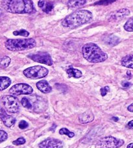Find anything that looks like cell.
<instances>
[{
	"label": "cell",
	"mask_w": 133,
	"mask_h": 148,
	"mask_svg": "<svg viewBox=\"0 0 133 148\" xmlns=\"http://www.w3.org/2000/svg\"><path fill=\"white\" fill-rule=\"evenodd\" d=\"M45 4H46V1H45V0H39L38 3L39 7L43 8L44 7Z\"/></svg>",
	"instance_id": "cell-31"
},
{
	"label": "cell",
	"mask_w": 133,
	"mask_h": 148,
	"mask_svg": "<svg viewBox=\"0 0 133 148\" xmlns=\"http://www.w3.org/2000/svg\"><path fill=\"white\" fill-rule=\"evenodd\" d=\"M127 126H128L129 128L133 127V120L129 121V122L128 123V124H127Z\"/></svg>",
	"instance_id": "cell-34"
},
{
	"label": "cell",
	"mask_w": 133,
	"mask_h": 148,
	"mask_svg": "<svg viewBox=\"0 0 133 148\" xmlns=\"http://www.w3.org/2000/svg\"><path fill=\"white\" fill-rule=\"evenodd\" d=\"M105 43L110 46H114L118 44L120 42V40L118 36L114 35H108L106 36V38L104 39Z\"/></svg>",
	"instance_id": "cell-16"
},
{
	"label": "cell",
	"mask_w": 133,
	"mask_h": 148,
	"mask_svg": "<svg viewBox=\"0 0 133 148\" xmlns=\"http://www.w3.org/2000/svg\"><path fill=\"white\" fill-rule=\"evenodd\" d=\"M121 84H122V86L125 87V88H127V87L131 86V84L129 83V82H123Z\"/></svg>",
	"instance_id": "cell-32"
},
{
	"label": "cell",
	"mask_w": 133,
	"mask_h": 148,
	"mask_svg": "<svg viewBox=\"0 0 133 148\" xmlns=\"http://www.w3.org/2000/svg\"><path fill=\"white\" fill-rule=\"evenodd\" d=\"M13 35L15 36H22L27 37L29 35V33L26 30L22 29L20 31H14V32H13Z\"/></svg>",
	"instance_id": "cell-24"
},
{
	"label": "cell",
	"mask_w": 133,
	"mask_h": 148,
	"mask_svg": "<svg viewBox=\"0 0 133 148\" xmlns=\"http://www.w3.org/2000/svg\"><path fill=\"white\" fill-rule=\"evenodd\" d=\"M92 18L91 12L86 10H80L66 16L62 22V25L65 27L74 29L90 22Z\"/></svg>",
	"instance_id": "cell-2"
},
{
	"label": "cell",
	"mask_w": 133,
	"mask_h": 148,
	"mask_svg": "<svg viewBox=\"0 0 133 148\" xmlns=\"http://www.w3.org/2000/svg\"><path fill=\"white\" fill-rule=\"evenodd\" d=\"M36 42L33 38L27 39H8L5 42V47L12 51H23L33 48Z\"/></svg>",
	"instance_id": "cell-4"
},
{
	"label": "cell",
	"mask_w": 133,
	"mask_h": 148,
	"mask_svg": "<svg viewBox=\"0 0 133 148\" xmlns=\"http://www.w3.org/2000/svg\"><path fill=\"white\" fill-rule=\"evenodd\" d=\"M94 120V115L90 111H86L84 113H82L79 116V120L82 123H88Z\"/></svg>",
	"instance_id": "cell-14"
},
{
	"label": "cell",
	"mask_w": 133,
	"mask_h": 148,
	"mask_svg": "<svg viewBox=\"0 0 133 148\" xmlns=\"http://www.w3.org/2000/svg\"><path fill=\"white\" fill-rule=\"evenodd\" d=\"M0 116H1V119L3 122L4 125L7 126V127H10L16 122V118L12 117L11 116L8 115L3 109H1Z\"/></svg>",
	"instance_id": "cell-12"
},
{
	"label": "cell",
	"mask_w": 133,
	"mask_h": 148,
	"mask_svg": "<svg viewBox=\"0 0 133 148\" xmlns=\"http://www.w3.org/2000/svg\"><path fill=\"white\" fill-rule=\"evenodd\" d=\"M112 120H114L115 121H118V120H119V118H117V117H113V118H112Z\"/></svg>",
	"instance_id": "cell-36"
},
{
	"label": "cell",
	"mask_w": 133,
	"mask_h": 148,
	"mask_svg": "<svg viewBox=\"0 0 133 148\" xmlns=\"http://www.w3.org/2000/svg\"><path fill=\"white\" fill-rule=\"evenodd\" d=\"M2 7L7 12L14 14H29L34 10L31 0H3Z\"/></svg>",
	"instance_id": "cell-1"
},
{
	"label": "cell",
	"mask_w": 133,
	"mask_h": 148,
	"mask_svg": "<svg viewBox=\"0 0 133 148\" xmlns=\"http://www.w3.org/2000/svg\"><path fill=\"white\" fill-rule=\"evenodd\" d=\"M127 148H133V143H131L129 144L128 146H127Z\"/></svg>",
	"instance_id": "cell-35"
},
{
	"label": "cell",
	"mask_w": 133,
	"mask_h": 148,
	"mask_svg": "<svg viewBox=\"0 0 133 148\" xmlns=\"http://www.w3.org/2000/svg\"><path fill=\"white\" fill-rule=\"evenodd\" d=\"M109 91H110V88L108 86H106L101 89V94L102 96H105Z\"/></svg>",
	"instance_id": "cell-30"
},
{
	"label": "cell",
	"mask_w": 133,
	"mask_h": 148,
	"mask_svg": "<svg viewBox=\"0 0 133 148\" xmlns=\"http://www.w3.org/2000/svg\"><path fill=\"white\" fill-rule=\"evenodd\" d=\"M33 89L27 84L20 83L12 86L9 90L10 94L13 96H19V95H29L33 93Z\"/></svg>",
	"instance_id": "cell-8"
},
{
	"label": "cell",
	"mask_w": 133,
	"mask_h": 148,
	"mask_svg": "<svg viewBox=\"0 0 133 148\" xmlns=\"http://www.w3.org/2000/svg\"><path fill=\"white\" fill-rule=\"evenodd\" d=\"M40 148H62L63 142L58 139L48 138L39 144Z\"/></svg>",
	"instance_id": "cell-10"
},
{
	"label": "cell",
	"mask_w": 133,
	"mask_h": 148,
	"mask_svg": "<svg viewBox=\"0 0 133 148\" xmlns=\"http://www.w3.org/2000/svg\"><path fill=\"white\" fill-rule=\"evenodd\" d=\"M59 133L60 134H65V135H67L68 137H70V138H73V137L75 136V134L73 132H71L68 130V129L66 128H62L60 129L59 131Z\"/></svg>",
	"instance_id": "cell-23"
},
{
	"label": "cell",
	"mask_w": 133,
	"mask_h": 148,
	"mask_svg": "<svg viewBox=\"0 0 133 148\" xmlns=\"http://www.w3.org/2000/svg\"><path fill=\"white\" fill-rule=\"evenodd\" d=\"M21 103L23 105V107L29 109H33V105H32L31 102L30 100H29L27 97H23L22 101H21Z\"/></svg>",
	"instance_id": "cell-21"
},
{
	"label": "cell",
	"mask_w": 133,
	"mask_h": 148,
	"mask_svg": "<svg viewBox=\"0 0 133 148\" xmlns=\"http://www.w3.org/2000/svg\"><path fill=\"white\" fill-rule=\"evenodd\" d=\"M130 14V11L127 9H121L110 13L108 18V21L110 22H118L121 20L123 18L127 16Z\"/></svg>",
	"instance_id": "cell-11"
},
{
	"label": "cell",
	"mask_w": 133,
	"mask_h": 148,
	"mask_svg": "<svg viewBox=\"0 0 133 148\" xmlns=\"http://www.w3.org/2000/svg\"><path fill=\"white\" fill-rule=\"evenodd\" d=\"M25 143V139L23 137H20V138H18L17 140L13 141L12 144L16 146H20V145H23Z\"/></svg>",
	"instance_id": "cell-27"
},
{
	"label": "cell",
	"mask_w": 133,
	"mask_h": 148,
	"mask_svg": "<svg viewBox=\"0 0 133 148\" xmlns=\"http://www.w3.org/2000/svg\"><path fill=\"white\" fill-rule=\"evenodd\" d=\"M28 57L34 62L41 64L51 66L53 63L50 55L46 52H38L36 53L29 55Z\"/></svg>",
	"instance_id": "cell-9"
},
{
	"label": "cell",
	"mask_w": 133,
	"mask_h": 148,
	"mask_svg": "<svg viewBox=\"0 0 133 148\" xmlns=\"http://www.w3.org/2000/svg\"><path fill=\"white\" fill-rule=\"evenodd\" d=\"M7 137L8 136L6 132L3 130L0 131V142H3L5 141L7 139Z\"/></svg>",
	"instance_id": "cell-28"
},
{
	"label": "cell",
	"mask_w": 133,
	"mask_h": 148,
	"mask_svg": "<svg viewBox=\"0 0 133 148\" xmlns=\"http://www.w3.org/2000/svg\"><path fill=\"white\" fill-rule=\"evenodd\" d=\"M10 62H11V59L10 58L7 56H4L1 59V68L3 69V68H5L8 67V66L10 64Z\"/></svg>",
	"instance_id": "cell-20"
},
{
	"label": "cell",
	"mask_w": 133,
	"mask_h": 148,
	"mask_svg": "<svg viewBox=\"0 0 133 148\" xmlns=\"http://www.w3.org/2000/svg\"><path fill=\"white\" fill-rule=\"evenodd\" d=\"M0 83H1V86H0V90H3L8 88L11 84V80L10 79L7 77H0Z\"/></svg>",
	"instance_id": "cell-19"
},
{
	"label": "cell",
	"mask_w": 133,
	"mask_h": 148,
	"mask_svg": "<svg viewBox=\"0 0 133 148\" xmlns=\"http://www.w3.org/2000/svg\"><path fill=\"white\" fill-rule=\"evenodd\" d=\"M83 57L91 63L104 62L107 59L108 55L94 43H88L82 48Z\"/></svg>",
	"instance_id": "cell-3"
},
{
	"label": "cell",
	"mask_w": 133,
	"mask_h": 148,
	"mask_svg": "<svg viewBox=\"0 0 133 148\" xmlns=\"http://www.w3.org/2000/svg\"><path fill=\"white\" fill-rule=\"evenodd\" d=\"M43 9L44 12L46 13H49L53 9V5L51 2H47L46 4H45L44 7L42 8Z\"/></svg>",
	"instance_id": "cell-25"
},
{
	"label": "cell",
	"mask_w": 133,
	"mask_h": 148,
	"mask_svg": "<svg viewBox=\"0 0 133 148\" xmlns=\"http://www.w3.org/2000/svg\"><path fill=\"white\" fill-rule=\"evenodd\" d=\"M124 144L123 140L118 139L113 136H106L100 140L98 146L100 148H119Z\"/></svg>",
	"instance_id": "cell-7"
},
{
	"label": "cell",
	"mask_w": 133,
	"mask_h": 148,
	"mask_svg": "<svg viewBox=\"0 0 133 148\" xmlns=\"http://www.w3.org/2000/svg\"><path fill=\"white\" fill-rule=\"evenodd\" d=\"M36 87L40 91L44 94L49 93L52 90V88L49 85L48 82L46 80H42L36 83Z\"/></svg>",
	"instance_id": "cell-13"
},
{
	"label": "cell",
	"mask_w": 133,
	"mask_h": 148,
	"mask_svg": "<svg viewBox=\"0 0 133 148\" xmlns=\"http://www.w3.org/2000/svg\"><path fill=\"white\" fill-rule=\"evenodd\" d=\"M86 2V0H70L68 2V7L71 9H76L83 6Z\"/></svg>",
	"instance_id": "cell-17"
},
{
	"label": "cell",
	"mask_w": 133,
	"mask_h": 148,
	"mask_svg": "<svg viewBox=\"0 0 133 148\" xmlns=\"http://www.w3.org/2000/svg\"><path fill=\"white\" fill-rule=\"evenodd\" d=\"M2 103L7 111L10 113H16L20 109V103L16 97L12 96H4L1 98Z\"/></svg>",
	"instance_id": "cell-6"
},
{
	"label": "cell",
	"mask_w": 133,
	"mask_h": 148,
	"mask_svg": "<svg viewBox=\"0 0 133 148\" xmlns=\"http://www.w3.org/2000/svg\"><path fill=\"white\" fill-rule=\"evenodd\" d=\"M116 0H100V1L96 2L95 5H108L110 3H112L113 2L116 1Z\"/></svg>",
	"instance_id": "cell-26"
},
{
	"label": "cell",
	"mask_w": 133,
	"mask_h": 148,
	"mask_svg": "<svg viewBox=\"0 0 133 148\" xmlns=\"http://www.w3.org/2000/svg\"><path fill=\"white\" fill-rule=\"evenodd\" d=\"M121 65L124 67L133 69V55H129L122 59Z\"/></svg>",
	"instance_id": "cell-15"
},
{
	"label": "cell",
	"mask_w": 133,
	"mask_h": 148,
	"mask_svg": "<svg viewBox=\"0 0 133 148\" xmlns=\"http://www.w3.org/2000/svg\"><path fill=\"white\" fill-rule=\"evenodd\" d=\"M127 110H128L129 112H133V103L132 104L130 105L128 107H127Z\"/></svg>",
	"instance_id": "cell-33"
},
{
	"label": "cell",
	"mask_w": 133,
	"mask_h": 148,
	"mask_svg": "<svg viewBox=\"0 0 133 148\" xmlns=\"http://www.w3.org/2000/svg\"><path fill=\"white\" fill-rule=\"evenodd\" d=\"M49 73L48 70L41 66H35L30 67L23 71V74L26 77L31 79H38L45 77Z\"/></svg>",
	"instance_id": "cell-5"
},
{
	"label": "cell",
	"mask_w": 133,
	"mask_h": 148,
	"mask_svg": "<svg viewBox=\"0 0 133 148\" xmlns=\"http://www.w3.org/2000/svg\"><path fill=\"white\" fill-rule=\"evenodd\" d=\"M125 30L129 32H133V18L127 20L124 25Z\"/></svg>",
	"instance_id": "cell-22"
},
{
	"label": "cell",
	"mask_w": 133,
	"mask_h": 148,
	"mask_svg": "<svg viewBox=\"0 0 133 148\" xmlns=\"http://www.w3.org/2000/svg\"><path fill=\"white\" fill-rule=\"evenodd\" d=\"M18 126H19V127H20L21 129H25L28 127L29 124H28L27 122L26 121L22 120V121H21L19 123V125H18Z\"/></svg>",
	"instance_id": "cell-29"
},
{
	"label": "cell",
	"mask_w": 133,
	"mask_h": 148,
	"mask_svg": "<svg viewBox=\"0 0 133 148\" xmlns=\"http://www.w3.org/2000/svg\"><path fill=\"white\" fill-rule=\"evenodd\" d=\"M66 72L69 77H74V78H80L82 76V73L81 71L75 69L72 67H70L66 70Z\"/></svg>",
	"instance_id": "cell-18"
}]
</instances>
